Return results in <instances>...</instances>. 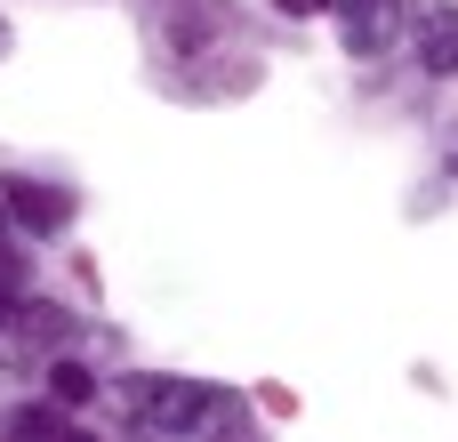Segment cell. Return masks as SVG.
Instances as JSON below:
<instances>
[{
    "instance_id": "obj_7",
    "label": "cell",
    "mask_w": 458,
    "mask_h": 442,
    "mask_svg": "<svg viewBox=\"0 0 458 442\" xmlns=\"http://www.w3.org/2000/svg\"><path fill=\"white\" fill-rule=\"evenodd\" d=\"M8 435H64V403H24L8 419Z\"/></svg>"
},
{
    "instance_id": "obj_3",
    "label": "cell",
    "mask_w": 458,
    "mask_h": 442,
    "mask_svg": "<svg viewBox=\"0 0 458 442\" xmlns=\"http://www.w3.org/2000/svg\"><path fill=\"white\" fill-rule=\"evenodd\" d=\"M411 48H419V64H427V72H458V8H451V0H435V8L419 16Z\"/></svg>"
},
{
    "instance_id": "obj_1",
    "label": "cell",
    "mask_w": 458,
    "mask_h": 442,
    "mask_svg": "<svg viewBox=\"0 0 458 442\" xmlns=\"http://www.w3.org/2000/svg\"><path fill=\"white\" fill-rule=\"evenodd\" d=\"M129 419L145 435H169V442H201V435H225L242 419V403L209 378H129Z\"/></svg>"
},
{
    "instance_id": "obj_10",
    "label": "cell",
    "mask_w": 458,
    "mask_h": 442,
    "mask_svg": "<svg viewBox=\"0 0 458 442\" xmlns=\"http://www.w3.org/2000/svg\"><path fill=\"white\" fill-rule=\"evenodd\" d=\"M0 56H8V24H0Z\"/></svg>"
},
{
    "instance_id": "obj_9",
    "label": "cell",
    "mask_w": 458,
    "mask_h": 442,
    "mask_svg": "<svg viewBox=\"0 0 458 442\" xmlns=\"http://www.w3.org/2000/svg\"><path fill=\"white\" fill-rule=\"evenodd\" d=\"M274 8H290V16H314V8H330V0H274Z\"/></svg>"
},
{
    "instance_id": "obj_2",
    "label": "cell",
    "mask_w": 458,
    "mask_h": 442,
    "mask_svg": "<svg viewBox=\"0 0 458 442\" xmlns=\"http://www.w3.org/2000/svg\"><path fill=\"white\" fill-rule=\"evenodd\" d=\"M330 8H338V32L354 56H378L394 40V0H330Z\"/></svg>"
},
{
    "instance_id": "obj_8",
    "label": "cell",
    "mask_w": 458,
    "mask_h": 442,
    "mask_svg": "<svg viewBox=\"0 0 458 442\" xmlns=\"http://www.w3.org/2000/svg\"><path fill=\"white\" fill-rule=\"evenodd\" d=\"M8 322H16V266L0 258V330H8Z\"/></svg>"
},
{
    "instance_id": "obj_4",
    "label": "cell",
    "mask_w": 458,
    "mask_h": 442,
    "mask_svg": "<svg viewBox=\"0 0 458 442\" xmlns=\"http://www.w3.org/2000/svg\"><path fill=\"white\" fill-rule=\"evenodd\" d=\"M8 209H16V225H32V234H56V225L72 217V201H64L56 185H8Z\"/></svg>"
},
{
    "instance_id": "obj_6",
    "label": "cell",
    "mask_w": 458,
    "mask_h": 442,
    "mask_svg": "<svg viewBox=\"0 0 458 442\" xmlns=\"http://www.w3.org/2000/svg\"><path fill=\"white\" fill-rule=\"evenodd\" d=\"M48 395H56V403H64V411H81V403H89V395H97V378H89V370H81V362H56V370H48Z\"/></svg>"
},
{
    "instance_id": "obj_5",
    "label": "cell",
    "mask_w": 458,
    "mask_h": 442,
    "mask_svg": "<svg viewBox=\"0 0 458 442\" xmlns=\"http://www.w3.org/2000/svg\"><path fill=\"white\" fill-rule=\"evenodd\" d=\"M16 330H24L32 346H64V338H72V314H64V306H32V298H16Z\"/></svg>"
}]
</instances>
